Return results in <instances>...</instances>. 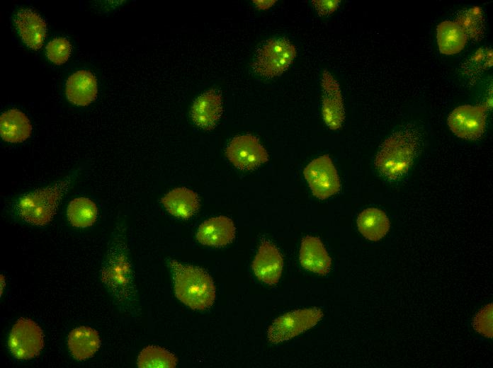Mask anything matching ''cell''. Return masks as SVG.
<instances>
[{
  "mask_svg": "<svg viewBox=\"0 0 493 368\" xmlns=\"http://www.w3.org/2000/svg\"><path fill=\"white\" fill-rule=\"evenodd\" d=\"M32 133V125L28 117L17 109L4 112L0 117V134L10 143L26 140Z\"/></svg>",
  "mask_w": 493,
  "mask_h": 368,
  "instance_id": "obj_18",
  "label": "cell"
},
{
  "mask_svg": "<svg viewBox=\"0 0 493 368\" xmlns=\"http://www.w3.org/2000/svg\"><path fill=\"white\" fill-rule=\"evenodd\" d=\"M300 263L306 270L324 275L331 268V258L317 237L305 236L300 250Z\"/></svg>",
  "mask_w": 493,
  "mask_h": 368,
  "instance_id": "obj_16",
  "label": "cell"
},
{
  "mask_svg": "<svg viewBox=\"0 0 493 368\" xmlns=\"http://www.w3.org/2000/svg\"><path fill=\"white\" fill-rule=\"evenodd\" d=\"M174 272V290L177 298L188 307L204 310L215 299V288L210 276L201 268L170 262Z\"/></svg>",
  "mask_w": 493,
  "mask_h": 368,
  "instance_id": "obj_4",
  "label": "cell"
},
{
  "mask_svg": "<svg viewBox=\"0 0 493 368\" xmlns=\"http://www.w3.org/2000/svg\"><path fill=\"white\" fill-rule=\"evenodd\" d=\"M234 236L235 227L232 219L220 216L204 222L198 230L196 238L204 245L224 246L231 243Z\"/></svg>",
  "mask_w": 493,
  "mask_h": 368,
  "instance_id": "obj_15",
  "label": "cell"
},
{
  "mask_svg": "<svg viewBox=\"0 0 493 368\" xmlns=\"http://www.w3.org/2000/svg\"><path fill=\"white\" fill-rule=\"evenodd\" d=\"M296 54L295 47L288 40H269L259 50L252 68L261 76H278L289 67Z\"/></svg>",
  "mask_w": 493,
  "mask_h": 368,
  "instance_id": "obj_5",
  "label": "cell"
},
{
  "mask_svg": "<svg viewBox=\"0 0 493 368\" xmlns=\"http://www.w3.org/2000/svg\"><path fill=\"white\" fill-rule=\"evenodd\" d=\"M487 111L486 104L458 106L449 115L448 125L457 137L469 140L477 139L485 130Z\"/></svg>",
  "mask_w": 493,
  "mask_h": 368,
  "instance_id": "obj_9",
  "label": "cell"
},
{
  "mask_svg": "<svg viewBox=\"0 0 493 368\" xmlns=\"http://www.w3.org/2000/svg\"><path fill=\"white\" fill-rule=\"evenodd\" d=\"M322 316V311L316 307L288 312L276 318L270 326L268 340L276 344L292 339L314 326Z\"/></svg>",
  "mask_w": 493,
  "mask_h": 368,
  "instance_id": "obj_6",
  "label": "cell"
},
{
  "mask_svg": "<svg viewBox=\"0 0 493 368\" xmlns=\"http://www.w3.org/2000/svg\"><path fill=\"white\" fill-rule=\"evenodd\" d=\"M340 1L327 0V1H312V5L315 10L321 16H326L333 13L338 8Z\"/></svg>",
  "mask_w": 493,
  "mask_h": 368,
  "instance_id": "obj_28",
  "label": "cell"
},
{
  "mask_svg": "<svg viewBox=\"0 0 493 368\" xmlns=\"http://www.w3.org/2000/svg\"><path fill=\"white\" fill-rule=\"evenodd\" d=\"M15 27L23 41L34 50L41 47L46 35L45 20L33 9L21 8L13 15Z\"/></svg>",
  "mask_w": 493,
  "mask_h": 368,
  "instance_id": "obj_13",
  "label": "cell"
},
{
  "mask_svg": "<svg viewBox=\"0 0 493 368\" xmlns=\"http://www.w3.org/2000/svg\"><path fill=\"white\" fill-rule=\"evenodd\" d=\"M256 6L260 9H267L270 8L276 1H254Z\"/></svg>",
  "mask_w": 493,
  "mask_h": 368,
  "instance_id": "obj_29",
  "label": "cell"
},
{
  "mask_svg": "<svg viewBox=\"0 0 493 368\" xmlns=\"http://www.w3.org/2000/svg\"><path fill=\"white\" fill-rule=\"evenodd\" d=\"M97 216V206L86 197L73 199L67 208V219L75 227L86 228L91 226L96 222Z\"/></svg>",
  "mask_w": 493,
  "mask_h": 368,
  "instance_id": "obj_23",
  "label": "cell"
},
{
  "mask_svg": "<svg viewBox=\"0 0 493 368\" xmlns=\"http://www.w3.org/2000/svg\"><path fill=\"white\" fill-rule=\"evenodd\" d=\"M161 202L167 212L181 219H189L199 208L197 194L186 188L171 190L162 198Z\"/></svg>",
  "mask_w": 493,
  "mask_h": 368,
  "instance_id": "obj_19",
  "label": "cell"
},
{
  "mask_svg": "<svg viewBox=\"0 0 493 368\" xmlns=\"http://www.w3.org/2000/svg\"><path fill=\"white\" fill-rule=\"evenodd\" d=\"M97 80L94 74L88 70L74 72L66 84V96L74 105L86 106L96 98Z\"/></svg>",
  "mask_w": 493,
  "mask_h": 368,
  "instance_id": "obj_14",
  "label": "cell"
},
{
  "mask_svg": "<svg viewBox=\"0 0 493 368\" xmlns=\"http://www.w3.org/2000/svg\"><path fill=\"white\" fill-rule=\"evenodd\" d=\"M176 364L177 358L173 353L155 345L144 348L137 358V366L141 368H173Z\"/></svg>",
  "mask_w": 493,
  "mask_h": 368,
  "instance_id": "obj_24",
  "label": "cell"
},
{
  "mask_svg": "<svg viewBox=\"0 0 493 368\" xmlns=\"http://www.w3.org/2000/svg\"><path fill=\"white\" fill-rule=\"evenodd\" d=\"M419 132L407 124L392 132L381 144L375 159L380 173L387 180L397 181L408 171L419 150Z\"/></svg>",
  "mask_w": 493,
  "mask_h": 368,
  "instance_id": "obj_3",
  "label": "cell"
},
{
  "mask_svg": "<svg viewBox=\"0 0 493 368\" xmlns=\"http://www.w3.org/2000/svg\"><path fill=\"white\" fill-rule=\"evenodd\" d=\"M101 279L119 309L135 314L139 306L135 275L125 237L115 232L103 260Z\"/></svg>",
  "mask_w": 493,
  "mask_h": 368,
  "instance_id": "obj_1",
  "label": "cell"
},
{
  "mask_svg": "<svg viewBox=\"0 0 493 368\" xmlns=\"http://www.w3.org/2000/svg\"><path fill=\"white\" fill-rule=\"evenodd\" d=\"M44 345V335L33 320L21 318L13 325L8 338V347L14 357L28 360L37 356Z\"/></svg>",
  "mask_w": 493,
  "mask_h": 368,
  "instance_id": "obj_7",
  "label": "cell"
},
{
  "mask_svg": "<svg viewBox=\"0 0 493 368\" xmlns=\"http://www.w3.org/2000/svg\"><path fill=\"white\" fill-rule=\"evenodd\" d=\"M455 22L462 29L467 38L478 39L484 30V16L480 8L477 6L463 11Z\"/></svg>",
  "mask_w": 493,
  "mask_h": 368,
  "instance_id": "obj_25",
  "label": "cell"
},
{
  "mask_svg": "<svg viewBox=\"0 0 493 368\" xmlns=\"http://www.w3.org/2000/svg\"><path fill=\"white\" fill-rule=\"evenodd\" d=\"M80 173L77 168L50 185L18 195L10 204L11 213L29 224L47 225Z\"/></svg>",
  "mask_w": 493,
  "mask_h": 368,
  "instance_id": "obj_2",
  "label": "cell"
},
{
  "mask_svg": "<svg viewBox=\"0 0 493 368\" xmlns=\"http://www.w3.org/2000/svg\"><path fill=\"white\" fill-rule=\"evenodd\" d=\"M67 345L72 355L77 360L94 356L101 346L98 332L88 326H79L69 334Z\"/></svg>",
  "mask_w": 493,
  "mask_h": 368,
  "instance_id": "obj_20",
  "label": "cell"
},
{
  "mask_svg": "<svg viewBox=\"0 0 493 368\" xmlns=\"http://www.w3.org/2000/svg\"><path fill=\"white\" fill-rule=\"evenodd\" d=\"M467 37L455 22L445 21L437 26V43L438 50L443 54H454L465 47Z\"/></svg>",
  "mask_w": 493,
  "mask_h": 368,
  "instance_id": "obj_22",
  "label": "cell"
},
{
  "mask_svg": "<svg viewBox=\"0 0 493 368\" xmlns=\"http://www.w3.org/2000/svg\"><path fill=\"white\" fill-rule=\"evenodd\" d=\"M226 155L234 166L242 170L254 169L268 160L265 148L251 134L232 139L226 149Z\"/></svg>",
  "mask_w": 493,
  "mask_h": 368,
  "instance_id": "obj_10",
  "label": "cell"
},
{
  "mask_svg": "<svg viewBox=\"0 0 493 368\" xmlns=\"http://www.w3.org/2000/svg\"><path fill=\"white\" fill-rule=\"evenodd\" d=\"M222 103L220 95L214 90L200 95L194 102L191 116L196 125L205 130L212 129L219 120Z\"/></svg>",
  "mask_w": 493,
  "mask_h": 368,
  "instance_id": "obj_17",
  "label": "cell"
},
{
  "mask_svg": "<svg viewBox=\"0 0 493 368\" xmlns=\"http://www.w3.org/2000/svg\"><path fill=\"white\" fill-rule=\"evenodd\" d=\"M71 52V44L64 38H55L50 40L46 46L47 58L57 65L65 63L69 58Z\"/></svg>",
  "mask_w": 493,
  "mask_h": 368,
  "instance_id": "obj_26",
  "label": "cell"
},
{
  "mask_svg": "<svg viewBox=\"0 0 493 368\" xmlns=\"http://www.w3.org/2000/svg\"><path fill=\"white\" fill-rule=\"evenodd\" d=\"M357 225L361 234L373 241L383 238L390 229V221L386 214L374 207L366 209L360 213Z\"/></svg>",
  "mask_w": 493,
  "mask_h": 368,
  "instance_id": "obj_21",
  "label": "cell"
},
{
  "mask_svg": "<svg viewBox=\"0 0 493 368\" xmlns=\"http://www.w3.org/2000/svg\"><path fill=\"white\" fill-rule=\"evenodd\" d=\"M283 263L278 249L273 243L263 241L252 263V269L259 280L275 284L280 277Z\"/></svg>",
  "mask_w": 493,
  "mask_h": 368,
  "instance_id": "obj_12",
  "label": "cell"
},
{
  "mask_svg": "<svg viewBox=\"0 0 493 368\" xmlns=\"http://www.w3.org/2000/svg\"><path fill=\"white\" fill-rule=\"evenodd\" d=\"M303 173L312 192L319 199H327L341 189L337 171L328 155L312 160Z\"/></svg>",
  "mask_w": 493,
  "mask_h": 368,
  "instance_id": "obj_8",
  "label": "cell"
},
{
  "mask_svg": "<svg viewBox=\"0 0 493 368\" xmlns=\"http://www.w3.org/2000/svg\"><path fill=\"white\" fill-rule=\"evenodd\" d=\"M477 332L487 338L492 337V304H488L476 315L473 321Z\"/></svg>",
  "mask_w": 493,
  "mask_h": 368,
  "instance_id": "obj_27",
  "label": "cell"
},
{
  "mask_svg": "<svg viewBox=\"0 0 493 368\" xmlns=\"http://www.w3.org/2000/svg\"><path fill=\"white\" fill-rule=\"evenodd\" d=\"M321 86L323 120L329 129L339 130L345 118L344 106L339 84L328 71L324 70L322 73Z\"/></svg>",
  "mask_w": 493,
  "mask_h": 368,
  "instance_id": "obj_11",
  "label": "cell"
}]
</instances>
